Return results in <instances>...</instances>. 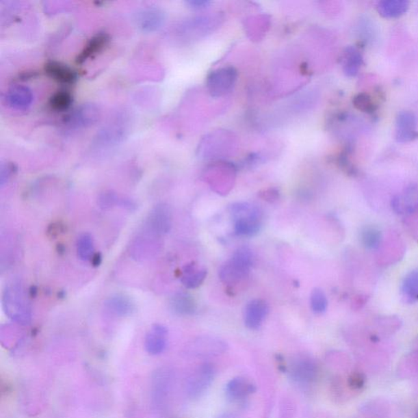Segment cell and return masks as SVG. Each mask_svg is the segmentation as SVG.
<instances>
[{
	"instance_id": "18",
	"label": "cell",
	"mask_w": 418,
	"mask_h": 418,
	"mask_svg": "<svg viewBox=\"0 0 418 418\" xmlns=\"http://www.w3.org/2000/svg\"><path fill=\"white\" fill-rule=\"evenodd\" d=\"M255 391L254 384L243 377L231 379L226 387V396L233 401L246 399Z\"/></svg>"
},
{
	"instance_id": "19",
	"label": "cell",
	"mask_w": 418,
	"mask_h": 418,
	"mask_svg": "<svg viewBox=\"0 0 418 418\" xmlns=\"http://www.w3.org/2000/svg\"><path fill=\"white\" fill-rule=\"evenodd\" d=\"M109 40H111V38L107 33L100 32L96 34L88 42L86 47L83 48L77 59H76V62L78 64H83V63L90 60L91 57L96 56V54H99L107 47Z\"/></svg>"
},
{
	"instance_id": "16",
	"label": "cell",
	"mask_w": 418,
	"mask_h": 418,
	"mask_svg": "<svg viewBox=\"0 0 418 418\" xmlns=\"http://www.w3.org/2000/svg\"><path fill=\"white\" fill-rule=\"evenodd\" d=\"M236 71L227 68L214 71L209 77V87L212 94L220 95L233 86L236 79Z\"/></svg>"
},
{
	"instance_id": "26",
	"label": "cell",
	"mask_w": 418,
	"mask_h": 418,
	"mask_svg": "<svg viewBox=\"0 0 418 418\" xmlns=\"http://www.w3.org/2000/svg\"><path fill=\"white\" fill-rule=\"evenodd\" d=\"M362 246L369 250H376L382 246L383 235L379 228L374 226H365L360 232Z\"/></svg>"
},
{
	"instance_id": "9",
	"label": "cell",
	"mask_w": 418,
	"mask_h": 418,
	"mask_svg": "<svg viewBox=\"0 0 418 418\" xmlns=\"http://www.w3.org/2000/svg\"><path fill=\"white\" fill-rule=\"evenodd\" d=\"M226 350L225 341L216 337L204 336L194 341L189 352L194 357L207 358L220 356Z\"/></svg>"
},
{
	"instance_id": "8",
	"label": "cell",
	"mask_w": 418,
	"mask_h": 418,
	"mask_svg": "<svg viewBox=\"0 0 418 418\" xmlns=\"http://www.w3.org/2000/svg\"><path fill=\"white\" fill-rule=\"evenodd\" d=\"M391 208L399 215H411L418 211V184L411 183L392 198Z\"/></svg>"
},
{
	"instance_id": "4",
	"label": "cell",
	"mask_w": 418,
	"mask_h": 418,
	"mask_svg": "<svg viewBox=\"0 0 418 418\" xmlns=\"http://www.w3.org/2000/svg\"><path fill=\"white\" fill-rule=\"evenodd\" d=\"M101 109L98 105L87 103L79 105L66 117L64 125L69 129L79 130L90 128L100 120Z\"/></svg>"
},
{
	"instance_id": "3",
	"label": "cell",
	"mask_w": 418,
	"mask_h": 418,
	"mask_svg": "<svg viewBox=\"0 0 418 418\" xmlns=\"http://www.w3.org/2000/svg\"><path fill=\"white\" fill-rule=\"evenodd\" d=\"M235 222V233L252 237L259 233L263 223V213L257 207L248 203H236L231 207Z\"/></svg>"
},
{
	"instance_id": "22",
	"label": "cell",
	"mask_w": 418,
	"mask_h": 418,
	"mask_svg": "<svg viewBox=\"0 0 418 418\" xmlns=\"http://www.w3.org/2000/svg\"><path fill=\"white\" fill-rule=\"evenodd\" d=\"M173 313L181 316L192 315L196 313L197 306L195 299L188 293L179 292L172 296L170 302Z\"/></svg>"
},
{
	"instance_id": "20",
	"label": "cell",
	"mask_w": 418,
	"mask_h": 418,
	"mask_svg": "<svg viewBox=\"0 0 418 418\" xmlns=\"http://www.w3.org/2000/svg\"><path fill=\"white\" fill-rule=\"evenodd\" d=\"M126 133L125 127L120 125L119 122L115 121L101 131L96 138V144L103 147L117 145L118 143L123 141Z\"/></svg>"
},
{
	"instance_id": "12",
	"label": "cell",
	"mask_w": 418,
	"mask_h": 418,
	"mask_svg": "<svg viewBox=\"0 0 418 418\" xmlns=\"http://www.w3.org/2000/svg\"><path fill=\"white\" fill-rule=\"evenodd\" d=\"M268 313L269 306L265 300L253 299L244 308V324L251 330H256L261 326Z\"/></svg>"
},
{
	"instance_id": "33",
	"label": "cell",
	"mask_w": 418,
	"mask_h": 418,
	"mask_svg": "<svg viewBox=\"0 0 418 418\" xmlns=\"http://www.w3.org/2000/svg\"><path fill=\"white\" fill-rule=\"evenodd\" d=\"M16 170V168L14 164L11 163H3L1 164V168H0V185L2 187L10 181Z\"/></svg>"
},
{
	"instance_id": "23",
	"label": "cell",
	"mask_w": 418,
	"mask_h": 418,
	"mask_svg": "<svg viewBox=\"0 0 418 418\" xmlns=\"http://www.w3.org/2000/svg\"><path fill=\"white\" fill-rule=\"evenodd\" d=\"M410 3L408 0H382L377 3V11L384 18L393 19L406 14Z\"/></svg>"
},
{
	"instance_id": "2",
	"label": "cell",
	"mask_w": 418,
	"mask_h": 418,
	"mask_svg": "<svg viewBox=\"0 0 418 418\" xmlns=\"http://www.w3.org/2000/svg\"><path fill=\"white\" fill-rule=\"evenodd\" d=\"M254 257L248 247L239 248L229 261L220 269L218 276L223 284L232 286L239 284L248 276Z\"/></svg>"
},
{
	"instance_id": "36",
	"label": "cell",
	"mask_w": 418,
	"mask_h": 418,
	"mask_svg": "<svg viewBox=\"0 0 418 418\" xmlns=\"http://www.w3.org/2000/svg\"><path fill=\"white\" fill-rule=\"evenodd\" d=\"M217 418H238V416L234 413H226L218 417Z\"/></svg>"
},
{
	"instance_id": "17",
	"label": "cell",
	"mask_w": 418,
	"mask_h": 418,
	"mask_svg": "<svg viewBox=\"0 0 418 418\" xmlns=\"http://www.w3.org/2000/svg\"><path fill=\"white\" fill-rule=\"evenodd\" d=\"M44 70L49 78L57 83L70 86L77 80V74L70 66L62 62L51 61L45 65Z\"/></svg>"
},
{
	"instance_id": "7",
	"label": "cell",
	"mask_w": 418,
	"mask_h": 418,
	"mask_svg": "<svg viewBox=\"0 0 418 418\" xmlns=\"http://www.w3.org/2000/svg\"><path fill=\"white\" fill-rule=\"evenodd\" d=\"M417 118L410 111H402L395 118V140L400 143H408L418 138Z\"/></svg>"
},
{
	"instance_id": "28",
	"label": "cell",
	"mask_w": 418,
	"mask_h": 418,
	"mask_svg": "<svg viewBox=\"0 0 418 418\" xmlns=\"http://www.w3.org/2000/svg\"><path fill=\"white\" fill-rule=\"evenodd\" d=\"M77 252L80 259L84 261H91L95 256L94 240L88 233H83L77 240Z\"/></svg>"
},
{
	"instance_id": "27",
	"label": "cell",
	"mask_w": 418,
	"mask_h": 418,
	"mask_svg": "<svg viewBox=\"0 0 418 418\" xmlns=\"http://www.w3.org/2000/svg\"><path fill=\"white\" fill-rule=\"evenodd\" d=\"M401 293L406 302L418 301V269L413 270L404 277L401 285Z\"/></svg>"
},
{
	"instance_id": "25",
	"label": "cell",
	"mask_w": 418,
	"mask_h": 418,
	"mask_svg": "<svg viewBox=\"0 0 418 418\" xmlns=\"http://www.w3.org/2000/svg\"><path fill=\"white\" fill-rule=\"evenodd\" d=\"M364 64V57L360 50L352 46L345 49L343 57V71L346 76L354 77Z\"/></svg>"
},
{
	"instance_id": "1",
	"label": "cell",
	"mask_w": 418,
	"mask_h": 418,
	"mask_svg": "<svg viewBox=\"0 0 418 418\" xmlns=\"http://www.w3.org/2000/svg\"><path fill=\"white\" fill-rule=\"evenodd\" d=\"M2 302L4 311L8 318L23 326L31 324L32 319L31 302L21 283L12 282L5 287Z\"/></svg>"
},
{
	"instance_id": "21",
	"label": "cell",
	"mask_w": 418,
	"mask_h": 418,
	"mask_svg": "<svg viewBox=\"0 0 418 418\" xmlns=\"http://www.w3.org/2000/svg\"><path fill=\"white\" fill-rule=\"evenodd\" d=\"M105 307L114 315L125 317L133 313L135 305L130 298L124 294L112 295L105 302Z\"/></svg>"
},
{
	"instance_id": "30",
	"label": "cell",
	"mask_w": 418,
	"mask_h": 418,
	"mask_svg": "<svg viewBox=\"0 0 418 418\" xmlns=\"http://www.w3.org/2000/svg\"><path fill=\"white\" fill-rule=\"evenodd\" d=\"M311 307L315 314H323L327 311L328 299L324 291L319 288L312 290L311 294Z\"/></svg>"
},
{
	"instance_id": "15",
	"label": "cell",
	"mask_w": 418,
	"mask_h": 418,
	"mask_svg": "<svg viewBox=\"0 0 418 418\" xmlns=\"http://www.w3.org/2000/svg\"><path fill=\"white\" fill-rule=\"evenodd\" d=\"M168 333V329L164 325L159 324L153 325L146 337V352L152 356L162 354L167 348Z\"/></svg>"
},
{
	"instance_id": "34",
	"label": "cell",
	"mask_w": 418,
	"mask_h": 418,
	"mask_svg": "<svg viewBox=\"0 0 418 418\" xmlns=\"http://www.w3.org/2000/svg\"><path fill=\"white\" fill-rule=\"evenodd\" d=\"M189 6H191L192 8H196V10H200V8H204L205 6H208L209 2L207 1H190L187 3Z\"/></svg>"
},
{
	"instance_id": "11",
	"label": "cell",
	"mask_w": 418,
	"mask_h": 418,
	"mask_svg": "<svg viewBox=\"0 0 418 418\" xmlns=\"http://www.w3.org/2000/svg\"><path fill=\"white\" fill-rule=\"evenodd\" d=\"M3 100L8 107L16 111H27L33 104L34 94L29 87L14 84L7 90Z\"/></svg>"
},
{
	"instance_id": "13",
	"label": "cell",
	"mask_w": 418,
	"mask_h": 418,
	"mask_svg": "<svg viewBox=\"0 0 418 418\" xmlns=\"http://www.w3.org/2000/svg\"><path fill=\"white\" fill-rule=\"evenodd\" d=\"M166 21L164 12L156 8H146L138 12L135 16V22L143 33H153L157 31Z\"/></svg>"
},
{
	"instance_id": "10",
	"label": "cell",
	"mask_w": 418,
	"mask_h": 418,
	"mask_svg": "<svg viewBox=\"0 0 418 418\" xmlns=\"http://www.w3.org/2000/svg\"><path fill=\"white\" fill-rule=\"evenodd\" d=\"M291 378L299 384H311L318 375V367L313 360L308 357H300L291 363Z\"/></svg>"
},
{
	"instance_id": "24",
	"label": "cell",
	"mask_w": 418,
	"mask_h": 418,
	"mask_svg": "<svg viewBox=\"0 0 418 418\" xmlns=\"http://www.w3.org/2000/svg\"><path fill=\"white\" fill-rule=\"evenodd\" d=\"M208 274V271L205 267L198 269L195 263L185 265L181 276V283L188 289L198 288Z\"/></svg>"
},
{
	"instance_id": "14",
	"label": "cell",
	"mask_w": 418,
	"mask_h": 418,
	"mask_svg": "<svg viewBox=\"0 0 418 418\" xmlns=\"http://www.w3.org/2000/svg\"><path fill=\"white\" fill-rule=\"evenodd\" d=\"M143 233L134 240L132 246V255L138 260L150 259L159 248L158 236L148 233L143 231Z\"/></svg>"
},
{
	"instance_id": "6",
	"label": "cell",
	"mask_w": 418,
	"mask_h": 418,
	"mask_svg": "<svg viewBox=\"0 0 418 418\" xmlns=\"http://www.w3.org/2000/svg\"><path fill=\"white\" fill-rule=\"evenodd\" d=\"M216 369L210 363H204L194 371L188 379L187 391L191 398L196 399L208 390L213 382Z\"/></svg>"
},
{
	"instance_id": "32",
	"label": "cell",
	"mask_w": 418,
	"mask_h": 418,
	"mask_svg": "<svg viewBox=\"0 0 418 418\" xmlns=\"http://www.w3.org/2000/svg\"><path fill=\"white\" fill-rule=\"evenodd\" d=\"M121 198L113 192H105L99 198V205L101 209L107 210L113 207L120 205Z\"/></svg>"
},
{
	"instance_id": "29",
	"label": "cell",
	"mask_w": 418,
	"mask_h": 418,
	"mask_svg": "<svg viewBox=\"0 0 418 418\" xmlns=\"http://www.w3.org/2000/svg\"><path fill=\"white\" fill-rule=\"evenodd\" d=\"M73 103V96L70 92L60 90L54 94L49 100L50 107L55 112H66Z\"/></svg>"
},
{
	"instance_id": "31",
	"label": "cell",
	"mask_w": 418,
	"mask_h": 418,
	"mask_svg": "<svg viewBox=\"0 0 418 418\" xmlns=\"http://www.w3.org/2000/svg\"><path fill=\"white\" fill-rule=\"evenodd\" d=\"M353 104L354 107L367 114H373L377 111V105L374 103L373 99L368 94L365 92H361L353 99Z\"/></svg>"
},
{
	"instance_id": "5",
	"label": "cell",
	"mask_w": 418,
	"mask_h": 418,
	"mask_svg": "<svg viewBox=\"0 0 418 418\" xmlns=\"http://www.w3.org/2000/svg\"><path fill=\"white\" fill-rule=\"evenodd\" d=\"M172 216L170 207L159 204L152 209L146 218L143 231L158 236L166 235L172 229Z\"/></svg>"
},
{
	"instance_id": "35",
	"label": "cell",
	"mask_w": 418,
	"mask_h": 418,
	"mask_svg": "<svg viewBox=\"0 0 418 418\" xmlns=\"http://www.w3.org/2000/svg\"><path fill=\"white\" fill-rule=\"evenodd\" d=\"M101 259H103V257H101V254H99V253H96L94 259H92L91 261L95 267H98L101 263Z\"/></svg>"
}]
</instances>
